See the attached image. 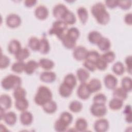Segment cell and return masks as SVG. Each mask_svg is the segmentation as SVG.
<instances>
[{"label": "cell", "mask_w": 132, "mask_h": 132, "mask_svg": "<svg viewBox=\"0 0 132 132\" xmlns=\"http://www.w3.org/2000/svg\"><path fill=\"white\" fill-rule=\"evenodd\" d=\"M91 11L98 23L101 25H106L109 22L110 14L106 10L103 3L98 2L94 4L91 7Z\"/></svg>", "instance_id": "6da1fadb"}, {"label": "cell", "mask_w": 132, "mask_h": 132, "mask_svg": "<svg viewBox=\"0 0 132 132\" xmlns=\"http://www.w3.org/2000/svg\"><path fill=\"white\" fill-rule=\"evenodd\" d=\"M52 93L48 87L40 86L35 95L34 101L36 104L42 106L45 103L52 100Z\"/></svg>", "instance_id": "7a4b0ae2"}, {"label": "cell", "mask_w": 132, "mask_h": 132, "mask_svg": "<svg viewBox=\"0 0 132 132\" xmlns=\"http://www.w3.org/2000/svg\"><path fill=\"white\" fill-rule=\"evenodd\" d=\"M22 79L18 75L14 74H9L4 77L1 81V85L5 90L15 89V88L21 86Z\"/></svg>", "instance_id": "3957f363"}, {"label": "cell", "mask_w": 132, "mask_h": 132, "mask_svg": "<svg viewBox=\"0 0 132 132\" xmlns=\"http://www.w3.org/2000/svg\"><path fill=\"white\" fill-rule=\"evenodd\" d=\"M68 25L62 20H57L53 22L52 26L49 30L50 35H55L61 40L68 30Z\"/></svg>", "instance_id": "277c9868"}, {"label": "cell", "mask_w": 132, "mask_h": 132, "mask_svg": "<svg viewBox=\"0 0 132 132\" xmlns=\"http://www.w3.org/2000/svg\"><path fill=\"white\" fill-rule=\"evenodd\" d=\"M90 111L92 114L94 116L101 118L106 114L107 109L105 104L93 103L90 107Z\"/></svg>", "instance_id": "5b68a950"}, {"label": "cell", "mask_w": 132, "mask_h": 132, "mask_svg": "<svg viewBox=\"0 0 132 132\" xmlns=\"http://www.w3.org/2000/svg\"><path fill=\"white\" fill-rule=\"evenodd\" d=\"M88 53V51L85 47L79 45L75 46L73 48V56L76 60L81 61L86 59Z\"/></svg>", "instance_id": "8992f818"}, {"label": "cell", "mask_w": 132, "mask_h": 132, "mask_svg": "<svg viewBox=\"0 0 132 132\" xmlns=\"http://www.w3.org/2000/svg\"><path fill=\"white\" fill-rule=\"evenodd\" d=\"M6 23L10 28H16L21 25V19L19 15L15 13H10L6 17Z\"/></svg>", "instance_id": "52a82bcc"}, {"label": "cell", "mask_w": 132, "mask_h": 132, "mask_svg": "<svg viewBox=\"0 0 132 132\" xmlns=\"http://www.w3.org/2000/svg\"><path fill=\"white\" fill-rule=\"evenodd\" d=\"M68 10V8L64 4H58L53 8V14L57 20H62Z\"/></svg>", "instance_id": "ba28073f"}, {"label": "cell", "mask_w": 132, "mask_h": 132, "mask_svg": "<svg viewBox=\"0 0 132 132\" xmlns=\"http://www.w3.org/2000/svg\"><path fill=\"white\" fill-rule=\"evenodd\" d=\"M91 93L89 90L87 84L86 82H81V84L78 87L77 90V96L81 100L88 99Z\"/></svg>", "instance_id": "9c48e42d"}, {"label": "cell", "mask_w": 132, "mask_h": 132, "mask_svg": "<svg viewBox=\"0 0 132 132\" xmlns=\"http://www.w3.org/2000/svg\"><path fill=\"white\" fill-rule=\"evenodd\" d=\"M94 129L96 132H105L109 127L108 121L104 118L97 120L94 123Z\"/></svg>", "instance_id": "30bf717a"}, {"label": "cell", "mask_w": 132, "mask_h": 132, "mask_svg": "<svg viewBox=\"0 0 132 132\" xmlns=\"http://www.w3.org/2000/svg\"><path fill=\"white\" fill-rule=\"evenodd\" d=\"M104 82L107 88L109 89H114L117 86L118 79L113 75L108 74L104 77Z\"/></svg>", "instance_id": "8fae6325"}, {"label": "cell", "mask_w": 132, "mask_h": 132, "mask_svg": "<svg viewBox=\"0 0 132 132\" xmlns=\"http://www.w3.org/2000/svg\"><path fill=\"white\" fill-rule=\"evenodd\" d=\"M35 15L39 20H45L48 15V10L45 6L39 5L35 10Z\"/></svg>", "instance_id": "7c38bea8"}, {"label": "cell", "mask_w": 132, "mask_h": 132, "mask_svg": "<svg viewBox=\"0 0 132 132\" xmlns=\"http://www.w3.org/2000/svg\"><path fill=\"white\" fill-rule=\"evenodd\" d=\"M56 74L52 71H46L42 72L40 75V79L41 81L46 83H51L55 80Z\"/></svg>", "instance_id": "4fadbf2b"}, {"label": "cell", "mask_w": 132, "mask_h": 132, "mask_svg": "<svg viewBox=\"0 0 132 132\" xmlns=\"http://www.w3.org/2000/svg\"><path fill=\"white\" fill-rule=\"evenodd\" d=\"M20 119L21 123L25 126L30 125L33 121V116L32 113L27 110L22 111L20 114Z\"/></svg>", "instance_id": "5bb4252c"}, {"label": "cell", "mask_w": 132, "mask_h": 132, "mask_svg": "<svg viewBox=\"0 0 132 132\" xmlns=\"http://www.w3.org/2000/svg\"><path fill=\"white\" fill-rule=\"evenodd\" d=\"M22 48L21 44L20 41L16 39L11 40L8 45V52L13 55H15Z\"/></svg>", "instance_id": "9a60e30c"}, {"label": "cell", "mask_w": 132, "mask_h": 132, "mask_svg": "<svg viewBox=\"0 0 132 132\" xmlns=\"http://www.w3.org/2000/svg\"><path fill=\"white\" fill-rule=\"evenodd\" d=\"M39 67V63L36 61L30 60L25 64L24 72L28 75H31L35 72Z\"/></svg>", "instance_id": "2e32d148"}, {"label": "cell", "mask_w": 132, "mask_h": 132, "mask_svg": "<svg viewBox=\"0 0 132 132\" xmlns=\"http://www.w3.org/2000/svg\"><path fill=\"white\" fill-rule=\"evenodd\" d=\"M12 105L11 97L6 94H4L0 96V107L6 110L9 109Z\"/></svg>", "instance_id": "e0dca14e"}, {"label": "cell", "mask_w": 132, "mask_h": 132, "mask_svg": "<svg viewBox=\"0 0 132 132\" xmlns=\"http://www.w3.org/2000/svg\"><path fill=\"white\" fill-rule=\"evenodd\" d=\"M73 89L72 88L63 81L59 86V93L62 97H68L71 95Z\"/></svg>", "instance_id": "ac0fdd59"}, {"label": "cell", "mask_w": 132, "mask_h": 132, "mask_svg": "<svg viewBox=\"0 0 132 132\" xmlns=\"http://www.w3.org/2000/svg\"><path fill=\"white\" fill-rule=\"evenodd\" d=\"M87 86L91 93L99 91L102 88L101 82L97 78H92L91 79L87 84Z\"/></svg>", "instance_id": "d6986e66"}, {"label": "cell", "mask_w": 132, "mask_h": 132, "mask_svg": "<svg viewBox=\"0 0 132 132\" xmlns=\"http://www.w3.org/2000/svg\"><path fill=\"white\" fill-rule=\"evenodd\" d=\"M14 105L15 108L18 110L21 111H23L26 110L28 108L29 106V103L26 97H24L15 100Z\"/></svg>", "instance_id": "ffe728a7"}, {"label": "cell", "mask_w": 132, "mask_h": 132, "mask_svg": "<svg viewBox=\"0 0 132 132\" xmlns=\"http://www.w3.org/2000/svg\"><path fill=\"white\" fill-rule=\"evenodd\" d=\"M76 76L80 82H86L89 78L90 73L86 69L79 68L76 71Z\"/></svg>", "instance_id": "44dd1931"}, {"label": "cell", "mask_w": 132, "mask_h": 132, "mask_svg": "<svg viewBox=\"0 0 132 132\" xmlns=\"http://www.w3.org/2000/svg\"><path fill=\"white\" fill-rule=\"evenodd\" d=\"M127 92L122 87L116 88L113 89V97L122 100H125L127 97Z\"/></svg>", "instance_id": "7402d4cb"}, {"label": "cell", "mask_w": 132, "mask_h": 132, "mask_svg": "<svg viewBox=\"0 0 132 132\" xmlns=\"http://www.w3.org/2000/svg\"><path fill=\"white\" fill-rule=\"evenodd\" d=\"M42 107L45 112L51 114L55 112L57 110V105L55 101L52 100L42 105Z\"/></svg>", "instance_id": "603a6c76"}, {"label": "cell", "mask_w": 132, "mask_h": 132, "mask_svg": "<svg viewBox=\"0 0 132 132\" xmlns=\"http://www.w3.org/2000/svg\"><path fill=\"white\" fill-rule=\"evenodd\" d=\"M3 120L7 125L9 126H13L15 124L16 122V115L13 111H9L8 112H6Z\"/></svg>", "instance_id": "cb8c5ba5"}, {"label": "cell", "mask_w": 132, "mask_h": 132, "mask_svg": "<svg viewBox=\"0 0 132 132\" xmlns=\"http://www.w3.org/2000/svg\"><path fill=\"white\" fill-rule=\"evenodd\" d=\"M103 37L102 34L96 30H93L90 31L88 36V39L89 41L93 44H96L98 43L100 40Z\"/></svg>", "instance_id": "d4e9b609"}, {"label": "cell", "mask_w": 132, "mask_h": 132, "mask_svg": "<svg viewBox=\"0 0 132 132\" xmlns=\"http://www.w3.org/2000/svg\"><path fill=\"white\" fill-rule=\"evenodd\" d=\"M97 45L101 51L106 52L109 50L111 47V42L108 38L103 37Z\"/></svg>", "instance_id": "484cf974"}, {"label": "cell", "mask_w": 132, "mask_h": 132, "mask_svg": "<svg viewBox=\"0 0 132 132\" xmlns=\"http://www.w3.org/2000/svg\"><path fill=\"white\" fill-rule=\"evenodd\" d=\"M88 127V122L86 120L82 118L77 119L75 122V128L76 131H85Z\"/></svg>", "instance_id": "4316f807"}, {"label": "cell", "mask_w": 132, "mask_h": 132, "mask_svg": "<svg viewBox=\"0 0 132 132\" xmlns=\"http://www.w3.org/2000/svg\"><path fill=\"white\" fill-rule=\"evenodd\" d=\"M50 50V45L48 40L44 37L40 39V47L39 51L43 54H47Z\"/></svg>", "instance_id": "83f0119b"}, {"label": "cell", "mask_w": 132, "mask_h": 132, "mask_svg": "<svg viewBox=\"0 0 132 132\" xmlns=\"http://www.w3.org/2000/svg\"><path fill=\"white\" fill-rule=\"evenodd\" d=\"M61 40L64 46L68 49L74 48L76 46V41L69 37L66 34Z\"/></svg>", "instance_id": "f1b7e54d"}, {"label": "cell", "mask_w": 132, "mask_h": 132, "mask_svg": "<svg viewBox=\"0 0 132 132\" xmlns=\"http://www.w3.org/2000/svg\"><path fill=\"white\" fill-rule=\"evenodd\" d=\"M30 55V52L27 47H22L20 50L14 55L18 61H23Z\"/></svg>", "instance_id": "f546056e"}, {"label": "cell", "mask_w": 132, "mask_h": 132, "mask_svg": "<svg viewBox=\"0 0 132 132\" xmlns=\"http://www.w3.org/2000/svg\"><path fill=\"white\" fill-rule=\"evenodd\" d=\"M39 65L40 67L45 70H50L54 67V62L51 59L47 58H41L39 61Z\"/></svg>", "instance_id": "4dcf8cb0"}, {"label": "cell", "mask_w": 132, "mask_h": 132, "mask_svg": "<svg viewBox=\"0 0 132 132\" xmlns=\"http://www.w3.org/2000/svg\"><path fill=\"white\" fill-rule=\"evenodd\" d=\"M77 13L82 24H85L88 18V12L84 7H79L77 10Z\"/></svg>", "instance_id": "1f68e13d"}, {"label": "cell", "mask_w": 132, "mask_h": 132, "mask_svg": "<svg viewBox=\"0 0 132 132\" xmlns=\"http://www.w3.org/2000/svg\"><path fill=\"white\" fill-rule=\"evenodd\" d=\"M63 82L74 89L77 84L76 78L73 73H69L65 76Z\"/></svg>", "instance_id": "d6a6232c"}, {"label": "cell", "mask_w": 132, "mask_h": 132, "mask_svg": "<svg viewBox=\"0 0 132 132\" xmlns=\"http://www.w3.org/2000/svg\"><path fill=\"white\" fill-rule=\"evenodd\" d=\"M123 105V101L120 99L113 97L109 102V108L113 110L120 109Z\"/></svg>", "instance_id": "836d02e7"}, {"label": "cell", "mask_w": 132, "mask_h": 132, "mask_svg": "<svg viewBox=\"0 0 132 132\" xmlns=\"http://www.w3.org/2000/svg\"><path fill=\"white\" fill-rule=\"evenodd\" d=\"M62 20H63L67 25H73L75 23L76 18L74 13L72 11L68 10Z\"/></svg>", "instance_id": "e575fe53"}, {"label": "cell", "mask_w": 132, "mask_h": 132, "mask_svg": "<svg viewBox=\"0 0 132 132\" xmlns=\"http://www.w3.org/2000/svg\"><path fill=\"white\" fill-rule=\"evenodd\" d=\"M28 45L32 51H39L40 47V39L36 37H31L28 40Z\"/></svg>", "instance_id": "d590c367"}, {"label": "cell", "mask_w": 132, "mask_h": 132, "mask_svg": "<svg viewBox=\"0 0 132 132\" xmlns=\"http://www.w3.org/2000/svg\"><path fill=\"white\" fill-rule=\"evenodd\" d=\"M112 70L116 75H121L125 72V67L122 62L121 61H117L112 65Z\"/></svg>", "instance_id": "8d00e7d4"}, {"label": "cell", "mask_w": 132, "mask_h": 132, "mask_svg": "<svg viewBox=\"0 0 132 132\" xmlns=\"http://www.w3.org/2000/svg\"><path fill=\"white\" fill-rule=\"evenodd\" d=\"M122 87L127 92H130L132 89L131 78L128 76L124 77L121 80Z\"/></svg>", "instance_id": "74e56055"}, {"label": "cell", "mask_w": 132, "mask_h": 132, "mask_svg": "<svg viewBox=\"0 0 132 132\" xmlns=\"http://www.w3.org/2000/svg\"><path fill=\"white\" fill-rule=\"evenodd\" d=\"M69 108L71 111L73 112H79L81 110L82 108V105L81 103L78 101H73L70 103Z\"/></svg>", "instance_id": "f35d334b"}, {"label": "cell", "mask_w": 132, "mask_h": 132, "mask_svg": "<svg viewBox=\"0 0 132 132\" xmlns=\"http://www.w3.org/2000/svg\"><path fill=\"white\" fill-rule=\"evenodd\" d=\"M68 126V125H67L59 118L55 121L54 125L55 130L58 132H63L66 131Z\"/></svg>", "instance_id": "ab89813d"}, {"label": "cell", "mask_w": 132, "mask_h": 132, "mask_svg": "<svg viewBox=\"0 0 132 132\" xmlns=\"http://www.w3.org/2000/svg\"><path fill=\"white\" fill-rule=\"evenodd\" d=\"M25 63L24 61H17L14 62L11 66V70L14 72L16 73H21L23 71H24Z\"/></svg>", "instance_id": "60d3db41"}, {"label": "cell", "mask_w": 132, "mask_h": 132, "mask_svg": "<svg viewBox=\"0 0 132 132\" xmlns=\"http://www.w3.org/2000/svg\"><path fill=\"white\" fill-rule=\"evenodd\" d=\"M66 35L76 41L79 37L80 32L77 28L72 27L68 29L66 32Z\"/></svg>", "instance_id": "b9f144b4"}, {"label": "cell", "mask_w": 132, "mask_h": 132, "mask_svg": "<svg viewBox=\"0 0 132 132\" xmlns=\"http://www.w3.org/2000/svg\"><path fill=\"white\" fill-rule=\"evenodd\" d=\"M26 95V92L25 89L21 87V86L15 89H14L13 92V97L15 100L25 97Z\"/></svg>", "instance_id": "7bdbcfd3"}, {"label": "cell", "mask_w": 132, "mask_h": 132, "mask_svg": "<svg viewBox=\"0 0 132 132\" xmlns=\"http://www.w3.org/2000/svg\"><path fill=\"white\" fill-rule=\"evenodd\" d=\"M101 58L103 59L107 63H110L114 61L116 58L115 53L111 51H108L101 56Z\"/></svg>", "instance_id": "ee69618b"}, {"label": "cell", "mask_w": 132, "mask_h": 132, "mask_svg": "<svg viewBox=\"0 0 132 132\" xmlns=\"http://www.w3.org/2000/svg\"><path fill=\"white\" fill-rule=\"evenodd\" d=\"M59 119L69 126L73 121V116L70 112L64 111L61 113Z\"/></svg>", "instance_id": "f6af8a7d"}, {"label": "cell", "mask_w": 132, "mask_h": 132, "mask_svg": "<svg viewBox=\"0 0 132 132\" xmlns=\"http://www.w3.org/2000/svg\"><path fill=\"white\" fill-rule=\"evenodd\" d=\"M107 101L106 96L102 93H99L95 94L93 98V102L94 103L105 104Z\"/></svg>", "instance_id": "bcb514c9"}, {"label": "cell", "mask_w": 132, "mask_h": 132, "mask_svg": "<svg viewBox=\"0 0 132 132\" xmlns=\"http://www.w3.org/2000/svg\"><path fill=\"white\" fill-rule=\"evenodd\" d=\"M100 56L101 55L96 51H94V50L88 51L87 56L86 59H88L95 62L96 60L100 57Z\"/></svg>", "instance_id": "7dc6e473"}, {"label": "cell", "mask_w": 132, "mask_h": 132, "mask_svg": "<svg viewBox=\"0 0 132 132\" xmlns=\"http://www.w3.org/2000/svg\"><path fill=\"white\" fill-rule=\"evenodd\" d=\"M96 68L101 71H104L106 69L108 66V63H107L103 59L100 57L95 62Z\"/></svg>", "instance_id": "c3c4849f"}, {"label": "cell", "mask_w": 132, "mask_h": 132, "mask_svg": "<svg viewBox=\"0 0 132 132\" xmlns=\"http://www.w3.org/2000/svg\"><path fill=\"white\" fill-rule=\"evenodd\" d=\"M83 65L86 70L91 72H94L96 70L95 62L88 59H85L83 63Z\"/></svg>", "instance_id": "681fc988"}, {"label": "cell", "mask_w": 132, "mask_h": 132, "mask_svg": "<svg viewBox=\"0 0 132 132\" xmlns=\"http://www.w3.org/2000/svg\"><path fill=\"white\" fill-rule=\"evenodd\" d=\"M10 63V60L7 56L2 54L0 61L1 69H5L9 66Z\"/></svg>", "instance_id": "f907efd6"}, {"label": "cell", "mask_w": 132, "mask_h": 132, "mask_svg": "<svg viewBox=\"0 0 132 132\" xmlns=\"http://www.w3.org/2000/svg\"><path fill=\"white\" fill-rule=\"evenodd\" d=\"M123 113L125 114V120L129 123H131V106L127 105L125 107Z\"/></svg>", "instance_id": "816d5d0a"}, {"label": "cell", "mask_w": 132, "mask_h": 132, "mask_svg": "<svg viewBox=\"0 0 132 132\" xmlns=\"http://www.w3.org/2000/svg\"><path fill=\"white\" fill-rule=\"evenodd\" d=\"M118 6L122 9H129L131 6V1H118Z\"/></svg>", "instance_id": "f5cc1de1"}, {"label": "cell", "mask_w": 132, "mask_h": 132, "mask_svg": "<svg viewBox=\"0 0 132 132\" xmlns=\"http://www.w3.org/2000/svg\"><path fill=\"white\" fill-rule=\"evenodd\" d=\"M125 62L126 65V69L127 72L131 74V56L130 55L128 56L125 59Z\"/></svg>", "instance_id": "db71d44e"}, {"label": "cell", "mask_w": 132, "mask_h": 132, "mask_svg": "<svg viewBox=\"0 0 132 132\" xmlns=\"http://www.w3.org/2000/svg\"><path fill=\"white\" fill-rule=\"evenodd\" d=\"M118 1H116V0L106 1L105 5L107 7L112 9L118 6Z\"/></svg>", "instance_id": "11a10c76"}, {"label": "cell", "mask_w": 132, "mask_h": 132, "mask_svg": "<svg viewBox=\"0 0 132 132\" xmlns=\"http://www.w3.org/2000/svg\"><path fill=\"white\" fill-rule=\"evenodd\" d=\"M124 22L125 23L129 25L132 24V14L131 12L127 13L124 16Z\"/></svg>", "instance_id": "9f6ffc18"}, {"label": "cell", "mask_w": 132, "mask_h": 132, "mask_svg": "<svg viewBox=\"0 0 132 132\" xmlns=\"http://www.w3.org/2000/svg\"><path fill=\"white\" fill-rule=\"evenodd\" d=\"M37 2L36 0H26L24 1V5L27 7H31L34 6Z\"/></svg>", "instance_id": "6f0895ef"}, {"label": "cell", "mask_w": 132, "mask_h": 132, "mask_svg": "<svg viewBox=\"0 0 132 132\" xmlns=\"http://www.w3.org/2000/svg\"><path fill=\"white\" fill-rule=\"evenodd\" d=\"M0 111H0L1 119V120H3L4 117V116H5V113H6V112H5V110L4 109H3V108H1V110H0Z\"/></svg>", "instance_id": "680465c9"}]
</instances>
